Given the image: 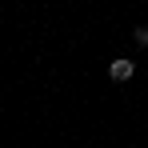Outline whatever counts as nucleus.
I'll return each mask as SVG.
<instances>
[{
  "label": "nucleus",
  "mask_w": 148,
  "mask_h": 148,
  "mask_svg": "<svg viewBox=\"0 0 148 148\" xmlns=\"http://www.w3.org/2000/svg\"><path fill=\"white\" fill-rule=\"evenodd\" d=\"M132 72H136V68H132V60H112V64H108V76H112L116 84L132 80Z\"/></svg>",
  "instance_id": "1"
},
{
  "label": "nucleus",
  "mask_w": 148,
  "mask_h": 148,
  "mask_svg": "<svg viewBox=\"0 0 148 148\" xmlns=\"http://www.w3.org/2000/svg\"><path fill=\"white\" fill-rule=\"evenodd\" d=\"M132 40H136V44H140V48H148V28L140 24V28H136V32H132Z\"/></svg>",
  "instance_id": "2"
}]
</instances>
